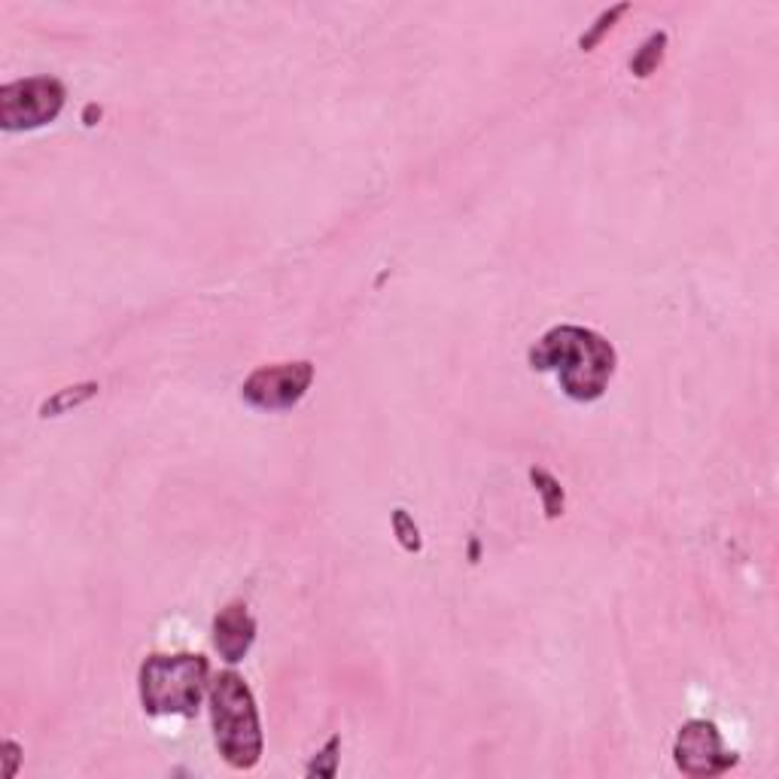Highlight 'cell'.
I'll use <instances>...</instances> for the list:
<instances>
[{"mask_svg":"<svg viewBox=\"0 0 779 779\" xmlns=\"http://www.w3.org/2000/svg\"><path fill=\"white\" fill-rule=\"evenodd\" d=\"M664 43H667V34H652V37L640 46V53L633 55L631 61V70L636 77H648L652 70L658 68L661 58H664Z\"/></svg>","mask_w":779,"mask_h":779,"instance_id":"9c48e42d","label":"cell"},{"mask_svg":"<svg viewBox=\"0 0 779 779\" xmlns=\"http://www.w3.org/2000/svg\"><path fill=\"white\" fill-rule=\"evenodd\" d=\"M7 753H10V767H7V777H13V774H15V753H19V749H15V743H7Z\"/></svg>","mask_w":779,"mask_h":779,"instance_id":"5bb4252c","label":"cell"},{"mask_svg":"<svg viewBox=\"0 0 779 779\" xmlns=\"http://www.w3.org/2000/svg\"><path fill=\"white\" fill-rule=\"evenodd\" d=\"M211 725L219 755L235 770H250L262 758V725L250 686L238 673H216L207 686Z\"/></svg>","mask_w":779,"mask_h":779,"instance_id":"7a4b0ae2","label":"cell"},{"mask_svg":"<svg viewBox=\"0 0 779 779\" xmlns=\"http://www.w3.org/2000/svg\"><path fill=\"white\" fill-rule=\"evenodd\" d=\"M393 527H396L399 542H403L405 549L420 551V533H417V527L411 524V518H408L403 509H396V515H393Z\"/></svg>","mask_w":779,"mask_h":779,"instance_id":"7c38bea8","label":"cell"},{"mask_svg":"<svg viewBox=\"0 0 779 779\" xmlns=\"http://www.w3.org/2000/svg\"><path fill=\"white\" fill-rule=\"evenodd\" d=\"M207 661L202 655H149L140 664V703L149 715H195L207 691Z\"/></svg>","mask_w":779,"mask_h":779,"instance_id":"3957f363","label":"cell"},{"mask_svg":"<svg viewBox=\"0 0 779 779\" xmlns=\"http://www.w3.org/2000/svg\"><path fill=\"white\" fill-rule=\"evenodd\" d=\"M65 108V86L55 77H27L0 89V125L7 132L41 128Z\"/></svg>","mask_w":779,"mask_h":779,"instance_id":"277c9868","label":"cell"},{"mask_svg":"<svg viewBox=\"0 0 779 779\" xmlns=\"http://www.w3.org/2000/svg\"><path fill=\"white\" fill-rule=\"evenodd\" d=\"M94 393H98V384H94V381H86V384H77V387L58 390L53 399H46V403H43L41 415L43 417L65 415V411H70V408H77V405L89 403Z\"/></svg>","mask_w":779,"mask_h":779,"instance_id":"ba28073f","label":"cell"},{"mask_svg":"<svg viewBox=\"0 0 779 779\" xmlns=\"http://www.w3.org/2000/svg\"><path fill=\"white\" fill-rule=\"evenodd\" d=\"M338 743H341L338 737H332L329 743H326V749H323V753L314 758V765L308 767V777H314V774H317V777H336Z\"/></svg>","mask_w":779,"mask_h":779,"instance_id":"8fae6325","label":"cell"},{"mask_svg":"<svg viewBox=\"0 0 779 779\" xmlns=\"http://www.w3.org/2000/svg\"><path fill=\"white\" fill-rule=\"evenodd\" d=\"M311 381H314V365L308 360L262 365L244 381L241 396L244 403L262 408V411H286L308 393Z\"/></svg>","mask_w":779,"mask_h":779,"instance_id":"5b68a950","label":"cell"},{"mask_svg":"<svg viewBox=\"0 0 779 779\" xmlns=\"http://www.w3.org/2000/svg\"><path fill=\"white\" fill-rule=\"evenodd\" d=\"M256 640V621L250 616V609L244 603H229L214 621V645L216 652L229 664L244 661V655L250 652V645Z\"/></svg>","mask_w":779,"mask_h":779,"instance_id":"52a82bcc","label":"cell"},{"mask_svg":"<svg viewBox=\"0 0 779 779\" xmlns=\"http://www.w3.org/2000/svg\"><path fill=\"white\" fill-rule=\"evenodd\" d=\"M530 478L537 482L539 494H542V506L549 511V518H557V515L564 511V490H561V484L554 482L545 470H533L530 472Z\"/></svg>","mask_w":779,"mask_h":779,"instance_id":"30bf717a","label":"cell"},{"mask_svg":"<svg viewBox=\"0 0 779 779\" xmlns=\"http://www.w3.org/2000/svg\"><path fill=\"white\" fill-rule=\"evenodd\" d=\"M621 13H628V3H619L616 10H609V13L600 15V22H597V27H594L591 34H585V37H582V49H591L594 43H597V41H600V37H603L606 31L612 27V22H616V19H619Z\"/></svg>","mask_w":779,"mask_h":779,"instance_id":"4fadbf2b","label":"cell"},{"mask_svg":"<svg viewBox=\"0 0 779 779\" xmlns=\"http://www.w3.org/2000/svg\"><path fill=\"white\" fill-rule=\"evenodd\" d=\"M530 363L539 372H554L569 399L594 403L616 372V350L603 336L582 326H557L539 338L530 350Z\"/></svg>","mask_w":779,"mask_h":779,"instance_id":"6da1fadb","label":"cell"},{"mask_svg":"<svg viewBox=\"0 0 779 779\" xmlns=\"http://www.w3.org/2000/svg\"><path fill=\"white\" fill-rule=\"evenodd\" d=\"M673 755H676V767L688 777H719L737 765V755L727 753L715 725L703 722V719H695V722H686L679 727Z\"/></svg>","mask_w":779,"mask_h":779,"instance_id":"8992f818","label":"cell"}]
</instances>
